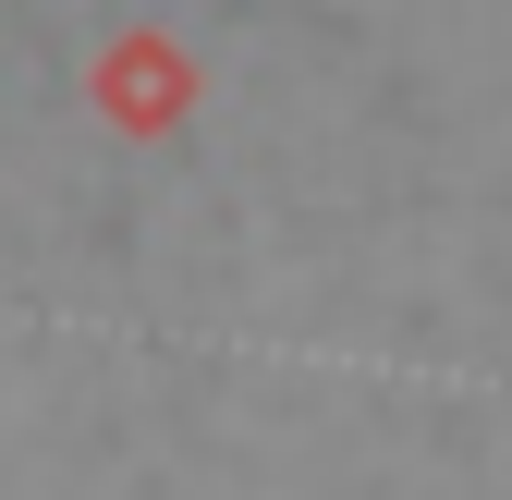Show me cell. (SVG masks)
I'll use <instances>...</instances> for the list:
<instances>
[{"label":"cell","instance_id":"cell-1","mask_svg":"<svg viewBox=\"0 0 512 500\" xmlns=\"http://www.w3.org/2000/svg\"><path fill=\"white\" fill-rule=\"evenodd\" d=\"M86 98H98L110 135H171V122L208 98V74H196V49H183L171 25H122V37L86 61Z\"/></svg>","mask_w":512,"mask_h":500}]
</instances>
